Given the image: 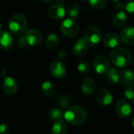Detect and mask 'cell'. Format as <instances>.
Wrapping results in <instances>:
<instances>
[{"instance_id":"cell-1","label":"cell","mask_w":134,"mask_h":134,"mask_svg":"<svg viewBox=\"0 0 134 134\" xmlns=\"http://www.w3.org/2000/svg\"><path fill=\"white\" fill-rule=\"evenodd\" d=\"M64 118L72 125H81L86 121L87 113L79 106H71L66 109Z\"/></svg>"},{"instance_id":"cell-2","label":"cell","mask_w":134,"mask_h":134,"mask_svg":"<svg viewBox=\"0 0 134 134\" xmlns=\"http://www.w3.org/2000/svg\"><path fill=\"white\" fill-rule=\"evenodd\" d=\"M111 60L119 68H125L132 61V54L130 51L123 47L115 48L112 50L110 56Z\"/></svg>"},{"instance_id":"cell-3","label":"cell","mask_w":134,"mask_h":134,"mask_svg":"<svg viewBox=\"0 0 134 134\" xmlns=\"http://www.w3.org/2000/svg\"><path fill=\"white\" fill-rule=\"evenodd\" d=\"M27 27V21L23 14L17 13L13 15L9 22V27L10 31L15 35H20L24 33Z\"/></svg>"},{"instance_id":"cell-4","label":"cell","mask_w":134,"mask_h":134,"mask_svg":"<svg viewBox=\"0 0 134 134\" xmlns=\"http://www.w3.org/2000/svg\"><path fill=\"white\" fill-rule=\"evenodd\" d=\"M84 39L88 46H95L98 45L102 39V33L100 30L93 25L87 26L84 31Z\"/></svg>"},{"instance_id":"cell-5","label":"cell","mask_w":134,"mask_h":134,"mask_svg":"<svg viewBox=\"0 0 134 134\" xmlns=\"http://www.w3.org/2000/svg\"><path fill=\"white\" fill-rule=\"evenodd\" d=\"M79 25L71 18L64 20L60 25L61 32L68 37H75L79 33Z\"/></svg>"},{"instance_id":"cell-6","label":"cell","mask_w":134,"mask_h":134,"mask_svg":"<svg viewBox=\"0 0 134 134\" xmlns=\"http://www.w3.org/2000/svg\"><path fill=\"white\" fill-rule=\"evenodd\" d=\"M93 68L97 73L100 75L107 74L110 69L109 61L107 57L103 55L96 57L93 60Z\"/></svg>"},{"instance_id":"cell-7","label":"cell","mask_w":134,"mask_h":134,"mask_svg":"<svg viewBox=\"0 0 134 134\" xmlns=\"http://www.w3.org/2000/svg\"><path fill=\"white\" fill-rule=\"evenodd\" d=\"M24 38L27 45L35 46L42 43L43 36L39 31L36 29H31L25 32Z\"/></svg>"},{"instance_id":"cell-8","label":"cell","mask_w":134,"mask_h":134,"mask_svg":"<svg viewBox=\"0 0 134 134\" xmlns=\"http://www.w3.org/2000/svg\"><path fill=\"white\" fill-rule=\"evenodd\" d=\"M115 110L117 114L122 118H127L132 112V108L127 100L125 99H120L117 101L115 105Z\"/></svg>"},{"instance_id":"cell-9","label":"cell","mask_w":134,"mask_h":134,"mask_svg":"<svg viewBox=\"0 0 134 134\" xmlns=\"http://www.w3.org/2000/svg\"><path fill=\"white\" fill-rule=\"evenodd\" d=\"M17 89H18V84L13 78L12 77L5 78L2 83V90L5 94L9 96L14 95L16 93Z\"/></svg>"},{"instance_id":"cell-10","label":"cell","mask_w":134,"mask_h":134,"mask_svg":"<svg viewBox=\"0 0 134 134\" xmlns=\"http://www.w3.org/2000/svg\"><path fill=\"white\" fill-rule=\"evenodd\" d=\"M51 75L56 79H61L66 75V67L60 61H53L49 68Z\"/></svg>"},{"instance_id":"cell-11","label":"cell","mask_w":134,"mask_h":134,"mask_svg":"<svg viewBox=\"0 0 134 134\" xmlns=\"http://www.w3.org/2000/svg\"><path fill=\"white\" fill-rule=\"evenodd\" d=\"M96 100L100 105L108 106L112 103L113 97L111 93L108 90L105 89H100L97 92Z\"/></svg>"},{"instance_id":"cell-12","label":"cell","mask_w":134,"mask_h":134,"mask_svg":"<svg viewBox=\"0 0 134 134\" xmlns=\"http://www.w3.org/2000/svg\"><path fill=\"white\" fill-rule=\"evenodd\" d=\"M66 10L60 4H55L48 9V15L53 20H60L65 16Z\"/></svg>"},{"instance_id":"cell-13","label":"cell","mask_w":134,"mask_h":134,"mask_svg":"<svg viewBox=\"0 0 134 134\" xmlns=\"http://www.w3.org/2000/svg\"><path fill=\"white\" fill-rule=\"evenodd\" d=\"M13 45V38L11 34L7 31H0V49L9 50Z\"/></svg>"},{"instance_id":"cell-14","label":"cell","mask_w":134,"mask_h":134,"mask_svg":"<svg viewBox=\"0 0 134 134\" xmlns=\"http://www.w3.org/2000/svg\"><path fill=\"white\" fill-rule=\"evenodd\" d=\"M88 52V45L86 42L84 38H79L73 46V53L75 56L82 57L85 56Z\"/></svg>"},{"instance_id":"cell-15","label":"cell","mask_w":134,"mask_h":134,"mask_svg":"<svg viewBox=\"0 0 134 134\" xmlns=\"http://www.w3.org/2000/svg\"><path fill=\"white\" fill-rule=\"evenodd\" d=\"M120 38L122 42L127 45H134V27L128 26L124 27L120 32Z\"/></svg>"},{"instance_id":"cell-16","label":"cell","mask_w":134,"mask_h":134,"mask_svg":"<svg viewBox=\"0 0 134 134\" xmlns=\"http://www.w3.org/2000/svg\"><path fill=\"white\" fill-rule=\"evenodd\" d=\"M96 90V82L93 79L87 77L82 81L81 83V90L82 93L85 95L92 94Z\"/></svg>"},{"instance_id":"cell-17","label":"cell","mask_w":134,"mask_h":134,"mask_svg":"<svg viewBox=\"0 0 134 134\" xmlns=\"http://www.w3.org/2000/svg\"><path fill=\"white\" fill-rule=\"evenodd\" d=\"M103 42L108 48H115L119 44V37L115 33L109 32L104 37Z\"/></svg>"},{"instance_id":"cell-18","label":"cell","mask_w":134,"mask_h":134,"mask_svg":"<svg viewBox=\"0 0 134 134\" xmlns=\"http://www.w3.org/2000/svg\"><path fill=\"white\" fill-rule=\"evenodd\" d=\"M127 20V15L123 11H119L112 18V24L116 28H120L124 26Z\"/></svg>"},{"instance_id":"cell-19","label":"cell","mask_w":134,"mask_h":134,"mask_svg":"<svg viewBox=\"0 0 134 134\" xmlns=\"http://www.w3.org/2000/svg\"><path fill=\"white\" fill-rule=\"evenodd\" d=\"M120 81L122 83L129 86L134 83V73L131 70H124L120 73Z\"/></svg>"},{"instance_id":"cell-20","label":"cell","mask_w":134,"mask_h":134,"mask_svg":"<svg viewBox=\"0 0 134 134\" xmlns=\"http://www.w3.org/2000/svg\"><path fill=\"white\" fill-rule=\"evenodd\" d=\"M42 91L47 97H53L56 93L55 86L49 81H46L42 85Z\"/></svg>"},{"instance_id":"cell-21","label":"cell","mask_w":134,"mask_h":134,"mask_svg":"<svg viewBox=\"0 0 134 134\" xmlns=\"http://www.w3.org/2000/svg\"><path fill=\"white\" fill-rule=\"evenodd\" d=\"M48 116H49V119L52 122H57L63 120L64 114L60 109L56 108H52L48 111Z\"/></svg>"},{"instance_id":"cell-22","label":"cell","mask_w":134,"mask_h":134,"mask_svg":"<svg viewBox=\"0 0 134 134\" xmlns=\"http://www.w3.org/2000/svg\"><path fill=\"white\" fill-rule=\"evenodd\" d=\"M107 80L109 83L115 85L120 81V74L115 68H111L107 73Z\"/></svg>"},{"instance_id":"cell-23","label":"cell","mask_w":134,"mask_h":134,"mask_svg":"<svg viewBox=\"0 0 134 134\" xmlns=\"http://www.w3.org/2000/svg\"><path fill=\"white\" fill-rule=\"evenodd\" d=\"M67 130H68V126L66 123L62 120L54 122L51 129V134H66Z\"/></svg>"},{"instance_id":"cell-24","label":"cell","mask_w":134,"mask_h":134,"mask_svg":"<svg viewBox=\"0 0 134 134\" xmlns=\"http://www.w3.org/2000/svg\"><path fill=\"white\" fill-rule=\"evenodd\" d=\"M79 11H80L79 5L75 2H71L70 4V5L68 6V15L71 17V19H72V20H75V19L79 18Z\"/></svg>"},{"instance_id":"cell-25","label":"cell","mask_w":134,"mask_h":134,"mask_svg":"<svg viewBox=\"0 0 134 134\" xmlns=\"http://www.w3.org/2000/svg\"><path fill=\"white\" fill-rule=\"evenodd\" d=\"M59 44V38L58 36L55 34H50L48 35L46 42V47L49 49H55Z\"/></svg>"},{"instance_id":"cell-26","label":"cell","mask_w":134,"mask_h":134,"mask_svg":"<svg viewBox=\"0 0 134 134\" xmlns=\"http://www.w3.org/2000/svg\"><path fill=\"white\" fill-rule=\"evenodd\" d=\"M71 101H72L71 98L66 94L60 95L57 99V103L59 106L63 109H67L68 108H69V105L71 104Z\"/></svg>"},{"instance_id":"cell-27","label":"cell","mask_w":134,"mask_h":134,"mask_svg":"<svg viewBox=\"0 0 134 134\" xmlns=\"http://www.w3.org/2000/svg\"><path fill=\"white\" fill-rule=\"evenodd\" d=\"M89 4L91 8L96 10H101L104 9L107 5L108 1L107 0H89Z\"/></svg>"},{"instance_id":"cell-28","label":"cell","mask_w":134,"mask_h":134,"mask_svg":"<svg viewBox=\"0 0 134 134\" xmlns=\"http://www.w3.org/2000/svg\"><path fill=\"white\" fill-rule=\"evenodd\" d=\"M78 70L82 74H88L90 70L89 63L87 61H82L78 65Z\"/></svg>"},{"instance_id":"cell-29","label":"cell","mask_w":134,"mask_h":134,"mask_svg":"<svg viewBox=\"0 0 134 134\" xmlns=\"http://www.w3.org/2000/svg\"><path fill=\"white\" fill-rule=\"evenodd\" d=\"M125 96L132 102H134V86L131 85L129 86H126L125 90Z\"/></svg>"},{"instance_id":"cell-30","label":"cell","mask_w":134,"mask_h":134,"mask_svg":"<svg viewBox=\"0 0 134 134\" xmlns=\"http://www.w3.org/2000/svg\"><path fill=\"white\" fill-rule=\"evenodd\" d=\"M126 9L129 13L134 14V0H128L126 5Z\"/></svg>"},{"instance_id":"cell-31","label":"cell","mask_w":134,"mask_h":134,"mask_svg":"<svg viewBox=\"0 0 134 134\" xmlns=\"http://www.w3.org/2000/svg\"><path fill=\"white\" fill-rule=\"evenodd\" d=\"M10 133V128L9 125L5 123L0 124V134H9Z\"/></svg>"},{"instance_id":"cell-32","label":"cell","mask_w":134,"mask_h":134,"mask_svg":"<svg viewBox=\"0 0 134 134\" xmlns=\"http://www.w3.org/2000/svg\"><path fill=\"white\" fill-rule=\"evenodd\" d=\"M67 56H68L67 52H66L65 50H64V49L60 50V51L58 53V54H57L58 58L60 59V60H64V59H66V58H67Z\"/></svg>"},{"instance_id":"cell-33","label":"cell","mask_w":134,"mask_h":134,"mask_svg":"<svg viewBox=\"0 0 134 134\" xmlns=\"http://www.w3.org/2000/svg\"><path fill=\"white\" fill-rule=\"evenodd\" d=\"M18 43H19V46H20L21 48H24V47H26L27 45V42H26V41H25L24 37L20 38H19V41H18Z\"/></svg>"},{"instance_id":"cell-34","label":"cell","mask_w":134,"mask_h":134,"mask_svg":"<svg viewBox=\"0 0 134 134\" xmlns=\"http://www.w3.org/2000/svg\"><path fill=\"white\" fill-rule=\"evenodd\" d=\"M115 8L119 10V11H122V9H126V5L122 2H119L116 4Z\"/></svg>"},{"instance_id":"cell-35","label":"cell","mask_w":134,"mask_h":134,"mask_svg":"<svg viewBox=\"0 0 134 134\" xmlns=\"http://www.w3.org/2000/svg\"><path fill=\"white\" fill-rule=\"evenodd\" d=\"M5 75H6V71L2 68H0V78H4L5 77Z\"/></svg>"},{"instance_id":"cell-36","label":"cell","mask_w":134,"mask_h":134,"mask_svg":"<svg viewBox=\"0 0 134 134\" xmlns=\"http://www.w3.org/2000/svg\"><path fill=\"white\" fill-rule=\"evenodd\" d=\"M39 1H41L42 2H51L52 0H39Z\"/></svg>"},{"instance_id":"cell-37","label":"cell","mask_w":134,"mask_h":134,"mask_svg":"<svg viewBox=\"0 0 134 134\" xmlns=\"http://www.w3.org/2000/svg\"><path fill=\"white\" fill-rule=\"evenodd\" d=\"M132 126L134 127V115L132 117Z\"/></svg>"},{"instance_id":"cell-38","label":"cell","mask_w":134,"mask_h":134,"mask_svg":"<svg viewBox=\"0 0 134 134\" xmlns=\"http://www.w3.org/2000/svg\"><path fill=\"white\" fill-rule=\"evenodd\" d=\"M111 1H112V2H119L120 0H111Z\"/></svg>"},{"instance_id":"cell-39","label":"cell","mask_w":134,"mask_h":134,"mask_svg":"<svg viewBox=\"0 0 134 134\" xmlns=\"http://www.w3.org/2000/svg\"><path fill=\"white\" fill-rule=\"evenodd\" d=\"M1 27H2V25H1V23H0V30H1Z\"/></svg>"},{"instance_id":"cell-40","label":"cell","mask_w":134,"mask_h":134,"mask_svg":"<svg viewBox=\"0 0 134 134\" xmlns=\"http://www.w3.org/2000/svg\"><path fill=\"white\" fill-rule=\"evenodd\" d=\"M82 1H86V0H82Z\"/></svg>"},{"instance_id":"cell-41","label":"cell","mask_w":134,"mask_h":134,"mask_svg":"<svg viewBox=\"0 0 134 134\" xmlns=\"http://www.w3.org/2000/svg\"><path fill=\"white\" fill-rule=\"evenodd\" d=\"M132 134H134V133H132Z\"/></svg>"}]
</instances>
